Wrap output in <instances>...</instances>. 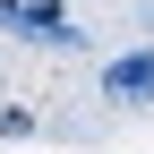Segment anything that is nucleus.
<instances>
[{
    "label": "nucleus",
    "mask_w": 154,
    "mask_h": 154,
    "mask_svg": "<svg viewBox=\"0 0 154 154\" xmlns=\"http://www.w3.org/2000/svg\"><path fill=\"white\" fill-rule=\"evenodd\" d=\"M103 94L111 103H154V51H120L103 69Z\"/></svg>",
    "instance_id": "obj_2"
},
{
    "label": "nucleus",
    "mask_w": 154,
    "mask_h": 154,
    "mask_svg": "<svg viewBox=\"0 0 154 154\" xmlns=\"http://www.w3.org/2000/svg\"><path fill=\"white\" fill-rule=\"evenodd\" d=\"M0 26H17L26 43H77V26H69L60 0H0Z\"/></svg>",
    "instance_id": "obj_1"
}]
</instances>
